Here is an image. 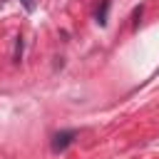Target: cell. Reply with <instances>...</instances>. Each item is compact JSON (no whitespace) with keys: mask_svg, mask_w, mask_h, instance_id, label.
<instances>
[{"mask_svg":"<svg viewBox=\"0 0 159 159\" xmlns=\"http://www.w3.org/2000/svg\"><path fill=\"white\" fill-rule=\"evenodd\" d=\"M75 137H77V132H75V129H62V132H57V134L52 137V152H55V154L65 152V149L75 142Z\"/></svg>","mask_w":159,"mask_h":159,"instance_id":"6da1fadb","label":"cell"},{"mask_svg":"<svg viewBox=\"0 0 159 159\" xmlns=\"http://www.w3.org/2000/svg\"><path fill=\"white\" fill-rule=\"evenodd\" d=\"M22 5H25V10H35V0H22Z\"/></svg>","mask_w":159,"mask_h":159,"instance_id":"277c9868","label":"cell"},{"mask_svg":"<svg viewBox=\"0 0 159 159\" xmlns=\"http://www.w3.org/2000/svg\"><path fill=\"white\" fill-rule=\"evenodd\" d=\"M109 2H112V0H102V7L97 10V22H99L102 27L107 25V10H109Z\"/></svg>","mask_w":159,"mask_h":159,"instance_id":"7a4b0ae2","label":"cell"},{"mask_svg":"<svg viewBox=\"0 0 159 159\" xmlns=\"http://www.w3.org/2000/svg\"><path fill=\"white\" fill-rule=\"evenodd\" d=\"M22 60V37H17V42H15V62H20Z\"/></svg>","mask_w":159,"mask_h":159,"instance_id":"3957f363","label":"cell"}]
</instances>
